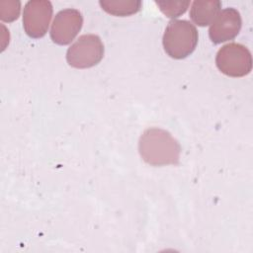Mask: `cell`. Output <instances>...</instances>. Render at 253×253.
I'll return each instance as SVG.
<instances>
[{
	"mask_svg": "<svg viewBox=\"0 0 253 253\" xmlns=\"http://www.w3.org/2000/svg\"><path fill=\"white\" fill-rule=\"evenodd\" d=\"M138 150L141 158L151 166L177 165L180 161L181 146L165 129L147 128L139 138Z\"/></svg>",
	"mask_w": 253,
	"mask_h": 253,
	"instance_id": "6da1fadb",
	"label": "cell"
},
{
	"mask_svg": "<svg viewBox=\"0 0 253 253\" xmlns=\"http://www.w3.org/2000/svg\"><path fill=\"white\" fill-rule=\"evenodd\" d=\"M196 27L186 20H171L163 35V47L172 58L182 59L189 56L198 43Z\"/></svg>",
	"mask_w": 253,
	"mask_h": 253,
	"instance_id": "7a4b0ae2",
	"label": "cell"
},
{
	"mask_svg": "<svg viewBox=\"0 0 253 253\" xmlns=\"http://www.w3.org/2000/svg\"><path fill=\"white\" fill-rule=\"evenodd\" d=\"M104 51V44L97 35H82L68 47L66 60L72 67L90 68L102 60Z\"/></svg>",
	"mask_w": 253,
	"mask_h": 253,
	"instance_id": "3957f363",
	"label": "cell"
},
{
	"mask_svg": "<svg viewBox=\"0 0 253 253\" xmlns=\"http://www.w3.org/2000/svg\"><path fill=\"white\" fill-rule=\"evenodd\" d=\"M217 68L230 77H242L252 69L250 50L243 44L230 42L221 46L215 57Z\"/></svg>",
	"mask_w": 253,
	"mask_h": 253,
	"instance_id": "277c9868",
	"label": "cell"
},
{
	"mask_svg": "<svg viewBox=\"0 0 253 253\" xmlns=\"http://www.w3.org/2000/svg\"><path fill=\"white\" fill-rule=\"evenodd\" d=\"M52 11L49 1H28L23 12V27L26 34L33 39L42 38L48 30Z\"/></svg>",
	"mask_w": 253,
	"mask_h": 253,
	"instance_id": "5b68a950",
	"label": "cell"
},
{
	"mask_svg": "<svg viewBox=\"0 0 253 253\" xmlns=\"http://www.w3.org/2000/svg\"><path fill=\"white\" fill-rule=\"evenodd\" d=\"M83 17L77 9L68 8L59 11L50 28V38L53 42L65 45L70 43L80 32Z\"/></svg>",
	"mask_w": 253,
	"mask_h": 253,
	"instance_id": "8992f818",
	"label": "cell"
},
{
	"mask_svg": "<svg viewBox=\"0 0 253 253\" xmlns=\"http://www.w3.org/2000/svg\"><path fill=\"white\" fill-rule=\"evenodd\" d=\"M240 13L234 8H225L221 10L211 22L209 36L211 41L217 44L233 40L241 29Z\"/></svg>",
	"mask_w": 253,
	"mask_h": 253,
	"instance_id": "52a82bcc",
	"label": "cell"
},
{
	"mask_svg": "<svg viewBox=\"0 0 253 253\" xmlns=\"http://www.w3.org/2000/svg\"><path fill=\"white\" fill-rule=\"evenodd\" d=\"M221 7L218 0H196L190 10L191 20L200 27H205L214 20Z\"/></svg>",
	"mask_w": 253,
	"mask_h": 253,
	"instance_id": "ba28073f",
	"label": "cell"
},
{
	"mask_svg": "<svg viewBox=\"0 0 253 253\" xmlns=\"http://www.w3.org/2000/svg\"><path fill=\"white\" fill-rule=\"evenodd\" d=\"M99 4L107 13L119 17L135 14L140 10L142 5L139 0H101Z\"/></svg>",
	"mask_w": 253,
	"mask_h": 253,
	"instance_id": "9c48e42d",
	"label": "cell"
},
{
	"mask_svg": "<svg viewBox=\"0 0 253 253\" xmlns=\"http://www.w3.org/2000/svg\"><path fill=\"white\" fill-rule=\"evenodd\" d=\"M155 3L166 17L173 20L184 14L190 5V1H155Z\"/></svg>",
	"mask_w": 253,
	"mask_h": 253,
	"instance_id": "30bf717a",
	"label": "cell"
},
{
	"mask_svg": "<svg viewBox=\"0 0 253 253\" xmlns=\"http://www.w3.org/2000/svg\"><path fill=\"white\" fill-rule=\"evenodd\" d=\"M21 11V2L15 0L0 2V19L4 22H13L18 19Z\"/></svg>",
	"mask_w": 253,
	"mask_h": 253,
	"instance_id": "8fae6325",
	"label": "cell"
}]
</instances>
